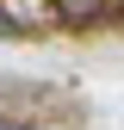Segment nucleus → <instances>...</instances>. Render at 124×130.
<instances>
[{
  "mask_svg": "<svg viewBox=\"0 0 124 130\" xmlns=\"http://www.w3.org/2000/svg\"><path fill=\"white\" fill-rule=\"evenodd\" d=\"M62 12H68V19H87V12H99V0H56Z\"/></svg>",
  "mask_w": 124,
  "mask_h": 130,
  "instance_id": "1",
  "label": "nucleus"
},
{
  "mask_svg": "<svg viewBox=\"0 0 124 130\" xmlns=\"http://www.w3.org/2000/svg\"><path fill=\"white\" fill-rule=\"evenodd\" d=\"M0 37H19V25H12V19H6V12H0Z\"/></svg>",
  "mask_w": 124,
  "mask_h": 130,
  "instance_id": "2",
  "label": "nucleus"
}]
</instances>
